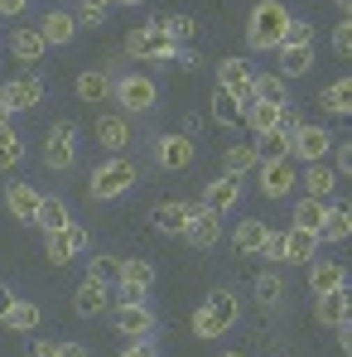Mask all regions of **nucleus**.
<instances>
[{"label":"nucleus","mask_w":352,"mask_h":357,"mask_svg":"<svg viewBox=\"0 0 352 357\" xmlns=\"http://www.w3.org/2000/svg\"><path fill=\"white\" fill-rule=\"evenodd\" d=\"M107 15H112V0H77V24L102 29V24H107Z\"/></svg>","instance_id":"obj_43"},{"label":"nucleus","mask_w":352,"mask_h":357,"mask_svg":"<svg viewBox=\"0 0 352 357\" xmlns=\"http://www.w3.org/2000/svg\"><path fill=\"white\" fill-rule=\"evenodd\" d=\"M135 183H140L135 160H130V155H112L107 165L92 169V178H87V198H92V203H112V198H121V193H130Z\"/></svg>","instance_id":"obj_3"},{"label":"nucleus","mask_w":352,"mask_h":357,"mask_svg":"<svg viewBox=\"0 0 352 357\" xmlns=\"http://www.w3.org/2000/svg\"><path fill=\"white\" fill-rule=\"evenodd\" d=\"M5 126H10V112H5V102H0V130H5Z\"/></svg>","instance_id":"obj_54"},{"label":"nucleus","mask_w":352,"mask_h":357,"mask_svg":"<svg viewBox=\"0 0 352 357\" xmlns=\"http://www.w3.org/2000/svg\"><path fill=\"white\" fill-rule=\"evenodd\" d=\"M107 309H112V285H97V280L82 275V285L72 290V314L77 319H102Z\"/></svg>","instance_id":"obj_18"},{"label":"nucleus","mask_w":352,"mask_h":357,"mask_svg":"<svg viewBox=\"0 0 352 357\" xmlns=\"http://www.w3.org/2000/svg\"><path fill=\"white\" fill-rule=\"evenodd\" d=\"M304 271H309V290H314V295H328V290H343V285H348V266H343V261L314 256Z\"/></svg>","instance_id":"obj_21"},{"label":"nucleus","mask_w":352,"mask_h":357,"mask_svg":"<svg viewBox=\"0 0 352 357\" xmlns=\"http://www.w3.org/2000/svg\"><path fill=\"white\" fill-rule=\"evenodd\" d=\"M24 357H59V343H49V338H29Z\"/></svg>","instance_id":"obj_49"},{"label":"nucleus","mask_w":352,"mask_h":357,"mask_svg":"<svg viewBox=\"0 0 352 357\" xmlns=\"http://www.w3.org/2000/svg\"><path fill=\"white\" fill-rule=\"evenodd\" d=\"M241 126H251L256 135H266V130L280 126V107H270V102H246V107H241Z\"/></svg>","instance_id":"obj_35"},{"label":"nucleus","mask_w":352,"mask_h":357,"mask_svg":"<svg viewBox=\"0 0 352 357\" xmlns=\"http://www.w3.org/2000/svg\"><path fill=\"white\" fill-rule=\"evenodd\" d=\"M222 357H246V353H236V348H232V353H222Z\"/></svg>","instance_id":"obj_57"},{"label":"nucleus","mask_w":352,"mask_h":357,"mask_svg":"<svg viewBox=\"0 0 352 357\" xmlns=\"http://www.w3.org/2000/svg\"><path fill=\"white\" fill-rule=\"evenodd\" d=\"M251 290H256V304H261V309H275V304H285V295H290V290H285V280H280L275 271H261Z\"/></svg>","instance_id":"obj_36"},{"label":"nucleus","mask_w":352,"mask_h":357,"mask_svg":"<svg viewBox=\"0 0 352 357\" xmlns=\"http://www.w3.org/2000/svg\"><path fill=\"white\" fill-rule=\"evenodd\" d=\"M256 174H261V193H266V198H290L294 188H299L294 160H261Z\"/></svg>","instance_id":"obj_12"},{"label":"nucleus","mask_w":352,"mask_h":357,"mask_svg":"<svg viewBox=\"0 0 352 357\" xmlns=\"http://www.w3.org/2000/svg\"><path fill=\"white\" fill-rule=\"evenodd\" d=\"M107 314H112L116 333H125V338H150L155 333V309L145 299H121L116 309H107Z\"/></svg>","instance_id":"obj_10"},{"label":"nucleus","mask_w":352,"mask_h":357,"mask_svg":"<svg viewBox=\"0 0 352 357\" xmlns=\"http://www.w3.org/2000/svg\"><path fill=\"white\" fill-rule=\"evenodd\" d=\"M112 5H145V0H112Z\"/></svg>","instance_id":"obj_56"},{"label":"nucleus","mask_w":352,"mask_h":357,"mask_svg":"<svg viewBox=\"0 0 352 357\" xmlns=\"http://www.w3.org/2000/svg\"><path fill=\"white\" fill-rule=\"evenodd\" d=\"M193 160H198V145H193L183 130H178V135H160V140H155V165H160V169H188Z\"/></svg>","instance_id":"obj_16"},{"label":"nucleus","mask_w":352,"mask_h":357,"mask_svg":"<svg viewBox=\"0 0 352 357\" xmlns=\"http://www.w3.org/2000/svg\"><path fill=\"white\" fill-rule=\"evenodd\" d=\"M266 232H270V227H266L261 218H241V222H236V232H232V246L241 251V256H256V251H261V241H266Z\"/></svg>","instance_id":"obj_34"},{"label":"nucleus","mask_w":352,"mask_h":357,"mask_svg":"<svg viewBox=\"0 0 352 357\" xmlns=\"http://www.w3.org/2000/svg\"><path fill=\"white\" fill-rule=\"evenodd\" d=\"M150 218H155V232H164V237H183L188 222H193V203H178V198H174V203H160Z\"/></svg>","instance_id":"obj_22"},{"label":"nucleus","mask_w":352,"mask_h":357,"mask_svg":"<svg viewBox=\"0 0 352 357\" xmlns=\"http://www.w3.org/2000/svg\"><path fill=\"white\" fill-rule=\"evenodd\" d=\"M72 222V213H68V203L63 198H49L44 193V203H39V218H34V227H44V232H59Z\"/></svg>","instance_id":"obj_37"},{"label":"nucleus","mask_w":352,"mask_h":357,"mask_svg":"<svg viewBox=\"0 0 352 357\" xmlns=\"http://www.w3.org/2000/svg\"><path fill=\"white\" fill-rule=\"evenodd\" d=\"M183 241H188L193 251H213V246L222 241V218H217V213H208L203 203H193V222H188Z\"/></svg>","instance_id":"obj_17"},{"label":"nucleus","mask_w":352,"mask_h":357,"mask_svg":"<svg viewBox=\"0 0 352 357\" xmlns=\"http://www.w3.org/2000/svg\"><path fill=\"white\" fill-rule=\"evenodd\" d=\"M213 121H217V126H227V130L241 126V102L227 97V92H213Z\"/></svg>","instance_id":"obj_42"},{"label":"nucleus","mask_w":352,"mask_h":357,"mask_svg":"<svg viewBox=\"0 0 352 357\" xmlns=\"http://www.w3.org/2000/svg\"><path fill=\"white\" fill-rule=\"evenodd\" d=\"M116 275H121V261H116V256H87V280H97V285H112V290H116Z\"/></svg>","instance_id":"obj_41"},{"label":"nucleus","mask_w":352,"mask_h":357,"mask_svg":"<svg viewBox=\"0 0 352 357\" xmlns=\"http://www.w3.org/2000/svg\"><path fill=\"white\" fill-rule=\"evenodd\" d=\"M280 44H314V24L290 15V24H285V39H280Z\"/></svg>","instance_id":"obj_46"},{"label":"nucleus","mask_w":352,"mask_h":357,"mask_svg":"<svg viewBox=\"0 0 352 357\" xmlns=\"http://www.w3.org/2000/svg\"><path fill=\"white\" fill-rule=\"evenodd\" d=\"M44 165L68 174L77 165V121H54L49 126V140H44Z\"/></svg>","instance_id":"obj_8"},{"label":"nucleus","mask_w":352,"mask_h":357,"mask_svg":"<svg viewBox=\"0 0 352 357\" xmlns=\"http://www.w3.org/2000/svg\"><path fill=\"white\" fill-rule=\"evenodd\" d=\"M82 251H92V232L77 227V222H68L59 232H44V256H49V266H68V261H77Z\"/></svg>","instance_id":"obj_7"},{"label":"nucleus","mask_w":352,"mask_h":357,"mask_svg":"<svg viewBox=\"0 0 352 357\" xmlns=\"http://www.w3.org/2000/svg\"><path fill=\"white\" fill-rule=\"evenodd\" d=\"M338 10H343V20H348V10H352V0H338Z\"/></svg>","instance_id":"obj_55"},{"label":"nucleus","mask_w":352,"mask_h":357,"mask_svg":"<svg viewBox=\"0 0 352 357\" xmlns=\"http://www.w3.org/2000/svg\"><path fill=\"white\" fill-rule=\"evenodd\" d=\"M275 54H280V68H275V73H280L285 82L304 77V73L314 68V44H280Z\"/></svg>","instance_id":"obj_25"},{"label":"nucleus","mask_w":352,"mask_h":357,"mask_svg":"<svg viewBox=\"0 0 352 357\" xmlns=\"http://www.w3.org/2000/svg\"><path fill=\"white\" fill-rule=\"evenodd\" d=\"M208 213H232L236 203H241V178H232V174H222V178H208V188H203V198H198Z\"/></svg>","instance_id":"obj_20"},{"label":"nucleus","mask_w":352,"mask_h":357,"mask_svg":"<svg viewBox=\"0 0 352 357\" xmlns=\"http://www.w3.org/2000/svg\"><path fill=\"white\" fill-rule=\"evenodd\" d=\"M299 188H304V198H319V203H328V193L338 188V174L319 160V165H304V174H299Z\"/></svg>","instance_id":"obj_27"},{"label":"nucleus","mask_w":352,"mask_h":357,"mask_svg":"<svg viewBox=\"0 0 352 357\" xmlns=\"http://www.w3.org/2000/svg\"><path fill=\"white\" fill-rule=\"evenodd\" d=\"M256 165H261V155H256V140H236V145H227V155H222V174H232V178L251 174Z\"/></svg>","instance_id":"obj_31"},{"label":"nucleus","mask_w":352,"mask_h":357,"mask_svg":"<svg viewBox=\"0 0 352 357\" xmlns=\"http://www.w3.org/2000/svg\"><path fill=\"white\" fill-rule=\"evenodd\" d=\"M15 165H24V140L15 126H5L0 130V169H15Z\"/></svg>","instance_id":"obj_39"},{"label":"nucleus","mask_w":352,"mask_h":357,"mask_svg":"<svg viewBox=\"0 0 352 357\" xmlns=\"http://www.w3.org/2000/svg\"><path fill=\"white\" fill-rule=\"evenodd\" d=\"M323 208H328V203H319V198H299V203H294V222H290V227L319 232V222H323Z\"/></svg>","instance_id":"obj_40"},{"label":"nucleus","mask_w":352,"mask_h":357,"mask_svg":"<svg viewBox=\"0 0 352 357\" xmlns=\"http://www.w3.org/2000/svg\"><path fill=\"white\" fill-rule=\"evenodd\" d=\"M285 24H290V10L280 0H256L251 15H246V49L251 54H275L280 39H285Z\"/></svg>","instance_id":"obj_1"},{"label":"nucleus","mask_w":352,"mask_h":357,"mask_svg":"<svg viewBox=\"0 0 352 357\" xmlns=\"http://www.w3.org/2000/svg\"><path fill=\"white\" fill-rule=\"evenodd\" d=\"M160 24H164V29H169V39H174L178 49H183V44H188V39H193V34H198V20H193V15H164V20H160Z\"/></svg>","instance_id":"obj_44"},{"label":"nucleus","mask_w":352,"mask_h":357,"mask_svg":"<svg viewBox=\"0 0 352 357\" xmlns=\"http://www.w3.org/2000/svg\"><path fill=\"white\" fill-rule=\"evenodd\" d=\"M319 107H323L328 116H348L352 112V82L348 77H333V82L319 92Z\"/></svg>","instance_id":"obj_33"},{"label":"nucleus","mask_w":352,"mask_h":357,"mask_svg":"<svg viewBox=\"0 0 352 357\" xmlns=\"http://www.w3.org/2000/svg\"><path fill=\"white\" fill-rule=\"evenodd\" d=\"M112 102L121 107V116H145V112H155L160 87L145 73H112Z\"/></svg>","instance_id":"obj_4"},{"label":"nucleus","mask_w":352,"mask_h":357,"mask_svg":"<svg viewBox=\"0 0 352 357\" xmlns=\"http://www.w3.org/2000/svg\"><path fill=\"white\" fill-rule=\"evenodd\" d=\"M39 203H44V193H39L34 183H24V178H10V183H5V208L15 213V222L34 227V218H39Z\"/></svg>","instance_id":"obj_14"},{"label":"nucleus","mask_w":352,"mask_h":357,"mask_svg":"<svg viewBox=\"0 0 352 357\" xmlns=\"http://www.w3.org/2000/svg\"><path fill=\"white\" fill-rule=\"evenodd\" d=\"M333 54H338V59H348V54H352V24H348V20L333 29Z\"/></svg>","instance_id":"obj_48"},{"label":"nucleus","mask_w":352,"mask_h":357,"mask_svg":"<svg viewBox=\"0 0 352 357\" xmlns=\"http://www.w3.org/2000/svg\"><path fill=\"white\" fill-rule=\"evenodd\" d=\"M5 324H10L15 333H39V324H44V309H39L34 299H20V295H15L10 314H5Z\"/></svg>","instance_id":"obj_32"},{"label":"nucleus","mask_w":352,"mask_h":357,"mask_svg":"<svg viewBox=\"0 0 352 357\" xmlns=\"http://www.w3.org/2000/svg\"><path fill=\"white\" fill-rule=\"evenodd\" d=\"M348 285L343 290H328V295H314V319L323 324V328H338V324H348Z\"/></svg>","instance_id":"obj_23"},{"label":"nucleus","mask_w":352,"mask_h":357,"mask_svg":"<svg viewBox=\"0 0 352 357\" xmlns=\"http://www.w3.org/2000/svg\"><path fill=\"white\" fill-rule=\"evenodd\" d=\"M121 357H160V348H155V338H125Z\"/></svg>","instance_id":"obj_47"},{"label":"nucleus","mask_w":352,"mask_h":357,"mask_svg":"<svg viewBox=\"0 0 352 357\" xmlns=\"http://www.w3.org/2000/svg\"><path fill=\"white\" fill-rule=\"evenodd\" d=\"M29 10V0H0V20H20Z\"/></svg>","instance_id":"obj_50"},{"label":"nucleus","mask_w":352,"mask_h":357,"mask_svg":"<svg viewBox=\"0 0 352 357\" xmlns=\"http://www.w3.org/2000/svg\"><path fill=\"white\" fill-rule=\"evenodd\" d=\"M97 145L112 150V155H121V150L130 145V116H102L97 121Z\"/></svg>","instance_id":"obj_29"},{"label":"nucleus","mask_w":352,"mask_h":357,"mask_svg":"<svg viewBox=\"0 0 352 357\" xmlns=\"http://www.w3.org/2000/svg\"><path fill=\"white\" fill-rule=\"evenodd\" d=\"M77 102H112V73L82 68L77 73Z\"/></svg>","instance_id":"obj_30"},{"label":"nucleus","mask_w":352,"mask_h":357,"mask_svg":"<svg viewBox=\"0 0 352 357\" xmlns=\"http://www.w3.org/2000/svg\"><path fill=\"white\" fill-rule=\"evenodd\" d=\"M251 102H270V107H294L290 82H285L280 73H256V82H251Z\"/></svg>","instance_id":"obj_24"},{"label":"nucleus","mask_w":352,"mask_h":357,"mask_svg":"<svg viewBox=\"0 0 352 357\" xmlns=\"http://www.w3.org/2000/svg\"><path fill=\"white\" fill-rule=\"evenodd\" d=\"M10 304H15V290L0 280V324H5V314H10Z\"/></svg>","instance_id":"obj_52"},{"label":"nucleus","mask_w":352,"mask_h":357,"mask_svg":"<svg viewBox=\"0 0 352 357\" xmlns=\"http://www.w3.org/2000/svg\"><path fill=\"white\" fill-rule=\"evenodd\" d=\"M174 63H178V68H183V73H193V68H198V63H203V59H198L193 49H178V54H174Z\"/></svg>","instance_id":"obj_51"},{"label":"nucleus","mask_w":352,"mask_h":357,"mask_svg":"<svg viewBox=\"0 0 352 357\" xmlns=\"http://www.w3.org/2000/svg\"><path fill=\"white\" fill-rule=\"evenodd\" d=\"M236 319H241V299L232 290H213V295L203 299L198 309H193V338H222V333H232Z\"/></svg>","instance_id":"obj_2"},{"label":"nucleus","mask_w":352,"mask_h":357,"mask_svg":"<svg viewBox=\"0 0 352 357\" xmlns=\"http://www.w3.org/2000/svg\"><path fill=\"white\" fill-rule=\"evenodd\" d=\"M319 232H304V227H290L285 232V266H309L319 256Z\"/></svg>","instance_id":"obj_26"},{"label":"nucleus","mask_w":352,"mask_h":357,"mask_svg":"<svg viewBox=\"0 0 352 357\" xmlns=\"http://www.w3.org/2000/svg\"><path fill=\"white\" fill-rule=\"evenodd\" d=\"M348 237H352L348 203H328L323 208V222H319V241H348Z\"/></svg>","instance_id":"obj_28"},{"label":"nucleus","mask_w":352,"mask_h":357,"mask_svg":"<svg viewBox=\"0 0 352 357\" xmlns=\"http://www.w3.org/2000/svg\"><path fill=\"white\" fill-rule=\"evenodd\" d=\"M77 29H82V24H77L72 10H49V15L39 20V34H44L49 49H68V44L77 39Z\"/></svg>","instance_id":"obj_19"},{"label":"nucleus","mask_w":352,"mask_h":357,"mask_svg":"<svg viewBox=\"0 0 352 357\" xmlns=\"http://www.w3.org/2000/svg\"><path fill=\"white\" fill-rule=\"evenodd\" d=\"M5 44H10V59H15V63H24V73H39V63H44V54H49L44 34H39L34 24H15Z\"/></svg>","instance_id":"obj_11"},{"label":"nucleus","mask_w":352,"mask_h":357,"mask_svg":"<svg viewBox=\"0 0 352 357\" xmlns=\"http://www.w3.org/2000/svg\"><path fill=\"white\" fill-rule=\"evenodd\" d=\"M44 97H49V82H44L39 73H15V77L0 87V102H5L10 116H15V112H34Z\"/></svg>","instance_id":"obj_6"},{"label":"nucleus","mask_w":352,"mask_h":357,"mask_svg":"<svg viewBox=\"0 0 352 357\" xmlns=\"http://www.w3.org/2000/svg\"><path fill=\"white\" fill-rule=\"evenodd\" d=\"M59 357H87L82 343H59Z\"/></svg>","instance_id":"obj_53"},{"label":"nucleus","mask_w":352,"mask_h":357,"mask_svg":"<svg viewBox=\"0 0 352 357\" xmlns=\"http://www.w3.org/2000/svg\"><path fill=\"white\" fill-rule=\"evenodd\" d=\"M333 130L328 126H294L290 135V160L294 165H319V160H328V150H333Z\"/></svg>","instance_id":"obj_9"},{"label":"nucleus","mask_w":352,"mask_h":357,"mask_svg":"<svg viewBox=\"0 0 352 357\" xmlns=\"http://www.w3.org/2000/svg\"><path fill=\"white\" fill-rule=\"evenodd\" d=\"M251 82H256V68H251L246 59H222L217 63V92L236 97L241 107L251 102Z\"/></svg>","instance_id":"obj_13"},{"label":"nucleus","mask_w":352,"mask_h":357,"mask_svg":"<svg viewBox=\"0 0 352 357\" xmlns=\"http://www.w3.org/2000/svg\"><path fill=\"white\" fill-rule=\"evenodd\" d=\"M116 290H121V299H145L150 290H155V266H150V261H140V256L121 261Z\"/></svg>","instance_id":"obj_15"},{"label":"nucleus","mask_w":352,"mask_h":357,"mask_svg":"<svg viewBox=\"0 0 352 357\" xmlns=\"http://www.w3.org/2000/svg\"><path fill=\"white\" fill-rule=\"evenodd\" d=\"M256 155H261V160H290V135H285V130L256 135Z\"/></svg>","instance_id":"obj_38"},{"label":"nucleus","mask_w":352,"mask_h":357,"mask_svg":"<svg viewBox=\"0 0 352 357\" xmlns=\"http://www.w3.org/2000/svg\"><path fill=\"white\" fill-rule=\"evenodd\" d=\"M266 266H285V232H266V241H261V251H256Z\"/></svg>","instance_id":"obj_45"},{"label":"nucleus","mask_w":352,"mask_h":357,"mask_svg":"<svg viewBox=\"0 0 352 357\" xmlns=\"http://www.w3.org/2000/svg\"><path fill=\"white\" fill-rule=\"evenodd\" d=\"M125 54L140 63H160V68H169L178 54V44L169 39V29L160 24V20H150V24H135L130 34H125Z\"/></svg>","instance_id":"obj_5"}]
</instances>
